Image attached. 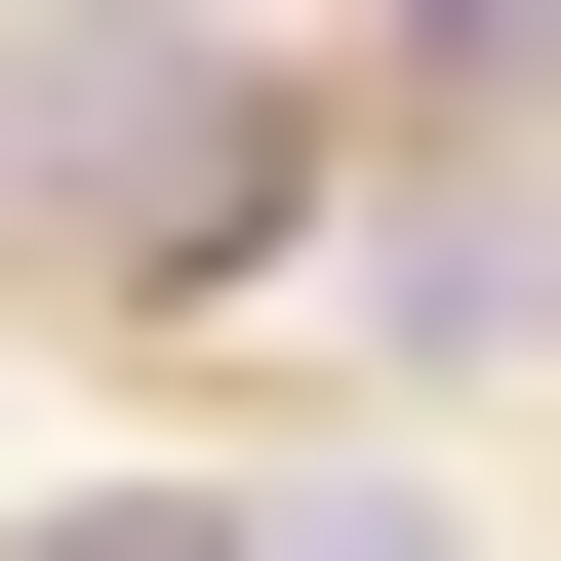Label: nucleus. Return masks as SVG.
<instances>
[{"mask_svg": "<svg viewBox=\"0 0 561 561\" xmlns=\"http://www.w3.org/2000/svg\"><path fill=\"white\" fill-rule=\"evenodd\" d=\"M401 121H561V0H401Z\"/></svg>", "mask_w": 561, "mask_h": 561, "instance_id": "1", "label": "nucleus"}, {"mask_svg": "<svg viewBox=\"0 0 561 561\" xmlns=\"http://www.w3.org/2000/svg\"><path fill=\"white\" fill-rule=\"evenodd\" d=\"M0 561H280V522H201V481H41Z\"/></svg>", "mask_w": 561, "mask_h": 561, "instance_id": "2", "label": "nucleus"}, {"mask_svg": "<svg viewBox=\"0 0 561 561\" xmlns=\"http://www.w3.org/2000/svg\"><path fill=\"white\" fill-rule=\"evenodd\" d=\"M280 561H442V522H401V481H321V522H280Z\"/></svg>", "mask_w": 561, "mask_h": 561, "instance_id": "3", "label": "nucleus"}]
</instances>
